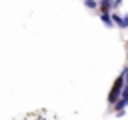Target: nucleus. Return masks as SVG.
Returning a JSON list of instances; mask_svg holds the SVG:
<instances>
[{"label": "nucleus", "instance_id": "obj_4", "mask_svg": "<svg viewBox=\"0 0 128 120\" xmlns=\"http://www.w3.org/2000/svg\"><path fill=\"white\" fill-rule=\"evenodd\" d=\"M100 20H102V24L106 26V28H112L114 24H112V16H110V12H100Z\"/></svg>", "mask_w": 128, "mask_h": 120}, {"label": "nucleus", "instance_id": "obj_8", "mask_svg": "<svg viewBox=\"0 0 128 120\" xmlns=\"http://www.w3.org/2000/svg\"><path fill=\"white\" fill-rule=\"evenodd\" d=\"M122 18H124V24H126V28H128V14H126V16H122Z\"/></svg>", "mask_w": 128, "mask_h": 120}, {"label": "nucleus", "instance_id": "obj_2", "mask_svg": "<svg viewBox=\"0 0 128 120\" xmlns=\"http://www.w3.org/2000/svg\"><path fill=\"white\" fill-rule=\"evenodd\" d=\"M110 16H112V24H114V26H118V28H122V30H126V24H124V18H122L120 14H116V12H112Z\"/></svg>", "mask_w": 128, "mask_h": 120}, {"label": "nucleus", "instance_id": "obj_6", "mask_svg": "<svg viewBox=\"0 0 128 120\" xmlns=\"http://www.w3.org/2000/svg\"><path fill=\"white\" fill-rule=\"evenodd\" d=\"M120 98H122V100H126V104H128V84H124V86H122V92H120Z\"/></svg>", "mask_w": 128, "mask_h": 120}, {"label": "nucleus", "instance_id": "obj_1", "mask_svg": "<svg viewBox=\"0 0 128 120\" xmlns=\"http://www.w3.org/2000/svg\"><path fill=\"white\" fill-rule=\"evenodd\" d=\"M122 86H124V74H120V76L114 80V84H112V88H110V92H108V104H110V106H112V104L120 98Z\"/></svg>", "mask_w": 128, "mask_h": 120}, {"label": "nucleus", "instance_id": "obj_3", "mask_svg": "<svg viewBox=\"0 0 128 120\" xmlns=\"http://www.w3.org/2000/svg\"><path fill=\"white\" fill-rule=\"evenodd\" d=\"M98 10L100 12H112V0H98Z\"/></svg>", "mask_w": 128, "mask_h": 120}, {"label": "nucleus", "instance_id": "obj_5", "mask_svg": "<svg viewBox=\"0 0 128 120\" xmlns=\"http://www.w3.org/2000/svg\"><path fill=\"white\" fill-rule=\"evenodd\" d=\"M82 2H84V6L88 10H96L98 8V0H82Z\"/></svg>", "mask_w": 128, "mask_h": 120}, {"label": "nucleus", "instance_id": "obj_7", "mask_svg": "<svg viewBox=\"0 0 128 120\" xmlns=\"http://www.w3.org/2000/svg\"><path fill=\"white\" fill-rule=\"evenodd\" d=\"M122 2H124V0H112V8H114V10H116V8H120V6H122Z\"/></svg>", "mask_w": 128, "mask_h": 120}, {"label": "nucleus", "instance_id": "obj_9", "mask_svg": "<svg viewBox=\"0 0 128 120\" xmlns=\"http://www.w3.org/2000/svg\"><path fill=\"white\" fill-rule=\"evenodd\" d=\"M126 46H128V42H126Z\"/></svg>", "mask_w": 128, "mask_h": 120}]
</instances>
